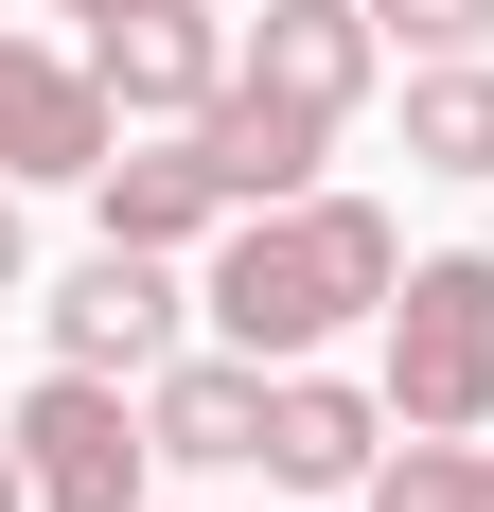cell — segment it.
I'll return each instance as SVG.
<instances>
[{"label":"cell","instance_id":"8992f818","mask_svg":"<svg viewBox=\"0 0 494 512\" xmlns=\"http://www.w3.org/2000/svg\"><path fill=\"white\" fill-rule=\"evenodd\" d=\"M36 318H53V354H71V371H124V389H142V371L177 354L195 283H177V248H89V265H71Z\"/></svg>","mask_w":494,"mask_h":512},{"label":"cell","instance_id":"52a82bcc","mask_svg":"<svg viewBox=\"0 0 494 512\" xmlns=\"http://www.w3.org/2000/svg\"><path fill=\"white\" fill-rule=\"evenodd\" d=\"M406 424H389V389H353V371H265V477L283 495H371V460H389Z\"/></svg>","mask_w":494,"mask_h":512},{"label":"cell","instance_id":"7a4b0ae2","mask_svg":"<svg viewBox=\"0 0 494 512\" xmlns=\"http://www.w3.org/2000/svg\"><path fill=\"white\" fill-rule=\"evenodd\" d=\"M389 424L424 442H494V248H424L389 283Z\"/></svg>","mask_w":494,"mask_h":512},{"label":"cell","instance_id":"3957f363","mask_svg":"<svg viewBox=\"0 0 494 512\" xmlns=\"http://www.w3.org/2000/svg\"><path fill=\"white\" fill-rule=\"evenodd\" d=\"M0 424H18V460H36V512H142V477H159V424H142L124 371H71V354H53Z\"/></svg>","mask_w":494,"mask_h":512},{"label":"cell","instance_id":"277c9868","mask_svg":"<svg viewBox=\"0 0 494 512\" xmlns=\"http://www.w3.org/2000/svg\"><path fill=\"white\" fill-rule=\"evenodd\" d=\"M106 142H124V106H106L89 53H53V36H0V177L18 195H89Z\"/></svg>","mask_w":494,"mask_h":512},{"label":"cell","instance_id":"7c38bea8","mask_svg":"<svg viewBox=\"0 0 494 512\" xmlns=\"http://www.w3.org/2000/svg\"><path fill=\"white\" fill-rule=\"evenodd\" d=\"M406 177H494V53H406Z\"/></svg>","mask_w":494,"mask_h":512},{"label":"cell","instance_id":"9a60e30c","mask_svg":"<svg viewBox=\"0 0 494 512\" xmlns=\"http://www.w3.org/2000/svg\"><path fill=\"white\" fill-rule=\"evenodd\" d=\"M18 265H36V248H18V177H0V301H18Z\"/></svg>","mask_w":494,"mask_h":512},{"label":"cell","instance_id":"ac0fdd59","mask_svg":"<svg viewBox=\"0 0 494 512\" xmlns=\"http://www.w3.org/2000/svg\"><path fill=\"white\" fill-rule=\"evenodd\" d=\"M318 512H336V495H318Z\"/></svg>","mask_w":494,"mask_h":512},{"label":"cell","instance_id":"5bb4252c","mask_svg":"<svg viewBox=\"0 0 494 512\" xmlns=\"http://www.w3.org/2000/svg\"><path fill=\"white\" fill-rule=\"evenodd\" d=\"M389 53H494V0H371Z\"/></svg>","mask_w":494,"mask_h":512},{"label":"cell","instance_id":"4fadbf2b","mask_svg":"<svg viewBox=\"0 0 494 512\" xmlns=\"http://www.w3.org/2000/svg\"><path fill=\"white\" fill-rule=\"evenodd\" d=\"M353 512H494V442H424V424H406Z\"/></svg>","mask_w":494,"mask_h":512},{"label":"cell","instance_id":"5b68a950","mask_svg":"<svg viewBox=\"0 0 494 512\" xmlns=\"http://www.w3.org/2000/svg\"><path fill=\"white\" fill-rule=\"evenodd\" d=\"M89 71H106L124 124H195V106L247 71V36L212 18V0H124V18H89Z\"/></svg>","mask_w":494,"mask_h":512},{"label":"cell","instance_id":"ba28073f","mask_svg":"<svg viewBox=\"0 0 494 512\" xmlns=\"http://www.w3.org/2000/svg\"><path fill=\"white\" fill-rule=\"evenodd\" d=\"M195 159L230 177V212H283V195H318V159H336V106H300V89H265V71H230V89L195 106Z\"/></svg>","mask_w":494,"mask_h":512},{"label":"cell","instance_id":"e0dca14e","mask_svg":"<svg viewBox=\"0 0 494 512\" xmlns=\"http://www.w3.org/2000/svg\"><path fill=\"white\" fill-rule=\"evenodd\" d=\"M53 18H124V0H53Z\"/></svg>","mask_w":494,"mask_h":512},{"label":"cell","instance_id":"2e32d148","mask_svg":"<svg viewBox=\"0 0 494 512\" xmlns=\"http://www.w3.org/2000/svg\"><path fill=\"white\" fill-rule=\"evenodd\" d=\"M0 512H36V460H18V424H0Z\"/></svg>","mask_w":494,"mask_h":512},{"label":"cell","instance_id":"8fae6325","mask_svg":"<svg viewBox=\"0 0 494 512\" xmlns=\"http://www.w3.org/2000/svg\"><path fill=\"white\" fill-rule=\"evenodd\" d=\"M247 71L353 124V106H371V71H389V18H371V0H265V18H247Z\"/></svg>","mask_w":494,"mask_h":512},{"label":"cell","instance_id":"6da1fadb","mask_svg":"<svg viewBox=\"0 0 494 512\" xmlns=\"http://www.w3.org/2000/svg\"><path fill=\"white\" fill-rule=\"evenodd\" d=\"M389 283H406V230L371 195H283V212H230L212 230V265H195V318L230 336V354H265V371H300V354H336L353 318H389Z\"/></svg>","mask_w":494,"mask_h":512},{"label":"cell","instance_id":"9c48e42d","mask_svg":"<svg viewBox=\"0 0 494 512\" xmlns=\"http://www.w3.org/2000/svg\"><path fill=\"white\" fill-rule=\"evenodd\" d=\"M142 424H159V460L177 477H265V354H159L142 371Z\"/></svg>","mask_w":494,"mask_h":512},{"label":"cell","instance_id":"30bf717a","mask_svg":"<svg viewBox=\"0 0 494 512\" xmlns=\"http://www.w3.org/2000/svg\"><path fill=\"white\" fill-rule=\"evenodd\" d=\"M89 230H106V248H177V265H195L212 230H230V177L195 159V124H159V142H106Z\"/></svg>","mask_w":494,"mask_h":512}]
</instances>
